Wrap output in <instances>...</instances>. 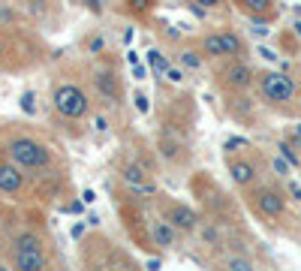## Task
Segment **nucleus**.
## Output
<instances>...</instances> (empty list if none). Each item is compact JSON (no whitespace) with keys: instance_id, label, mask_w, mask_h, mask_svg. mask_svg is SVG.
<instances>
[{"instance_id":"1","label":"nucleus","mask_w":301,"mask_h":271,"mask_svg":"<svg viewBox=\"0 0 301 271\" xmlns=\"http://www.w3.org/2000/svg\"><path fill=\"white\" fill-rule=\"evenodd\" d=\"M0 151L30 175L66 166L63 151H57L54 142H48L39 130L27 127L24 121H3L0 124Z\"/></svg>"},{"instance_id":"2","label":"nucleus","mask_w":301,"mask_h":271,"mask_svg":"<svg viewBox=\"0 0 301 271\" xmlns=\"http://www.w3.org/2000/svg\"><path fill=\"white\" fill-rule=\"evenodd\" d=\"M241 199H244V208L271 232L292 235V229L298 226V214L292 208L295 199L289 196L283 178L268 175L265 181L253 184L250 190H241Z\"/></svg>"},{"instance_id":"3","label":"nucleus","mask_w":301,"mask_h":271,"mask_svg":"<svg viewBox=\"0 0 301 271\" xmlns=\"http://www.w3.org/2000/svg\"><path fill=\"white\" fill-rule=\"evenodd\" d=\"M190 193L199 205V211L205 217H214L226 226H247L241 205L235 202V196L208 172H193L190 175Z\"/></svg>"},{"instance_id":"4","label":"nucleus","mask_w":301,"mask_h":271,"mask_svg":"<svg viewBox=\"0 0 301 271\" xmlns=\"http://www.w3.org/2000/svg\"><path fill=\"white\" fill-rule=\"evenodd\" d=\"M93 87L81 84L72 75L57 72L48 84V103H51V115L54 121H66V124H84L93 118Z\"/></svg>"},{"instance_id":"5","label":"nucleus","mask_w":301,"mask_h":271,"mask_svg":"<svg viewBox=\"0 0 301 271\" xmlns=\"http://www.w3.org/2000/svg\"><path fill=\"white\" fill-rule=\"evenodd\" d=\"M256 97L268 112L280 118H292V121L301 118V81L286 69H259Z\"/></svg>"},{"instance_id":"6","label":"nucleus","mask_w":301,"mask_h":271,"mask_svg":"<svg viewBox=\"0 0 301 271\" xmlns=\"http://www.w3.org/2000/svg\"><path fill=\"white\" fill-rule=\"evenodd\" d=\"M81 265L87 268H139L136 256H130L121 244H115L106 232H84L81 241Z\"/></svg>"},{"instance_id":"7","label":"nucleus","mask_w":301,"mask_h":271,"mask_svg":"<svg viewBox=\"0 0 301 271\" xmlns=\"http://www.w3.org/2000/svg\"><path fill=\"white\" fill-rule=\"evenodd\" d=\"M271 157H265L262 151L247 148V151H235V154H223V166L229 172V181L235 190H250L253 184L265 181L271 175Z\"/></svg>"},{"instance_id":"8","label":"nucleus","mask_w":301,"mask_h":271,"mask_svg":"<svg viewBox=\"0 0 301 271\" xmlns=\"http://www.w3.org/2000/svg\"><path fill=\"white\" fill-rule=\"evenodd\" d=\"M211 78L220 94H250V91H256L259 69L247 57H229V60L214 63Z\"/></svg>"},{"instance_id":"9","label":"nucleus","mask_w":301,"mask_h":271,"mask_svg":"<svg viewBox=\"0 0 301 271\" xmlns=\"http://www.w3.org/2000/svg\"><path fill=\"white\" fill-rule=\"evenodd\" d=\"M90 87L93 94L106 103V106H121L127 100V91H124V75H121V66L103 54V60L96 66H90Z\"/></svg>"},{"instance_id":"10","label":"nucleus","mask_w":301,"mask_h":271,"mask_svg":"<svg viewBox=\"0 0 301 271\" xmlns=\"http://www.w3.org/2000/svg\"><path fill=\"white\" fill-rule=\"evenodd\" d=\"M154 208L181 232V235H193L196 232V226H199V220H202V211H199V205H190V202H181V199H175V196H169V193H157L154 199Z\"/></svg>"},{"instance_id":"11","label":"nucleus","mask_w":301,"mask_h":271,"mask_svg":"<svg viewBox=\"0 0 301 271\" xmlns=\"http://www.w3.org/2000/svg\"><path fill=\"white\" fill-rule=\"evenodd\" d=\"M115 175H118V181L124 184V187H130V190H136L139 196H145V199H154L157 193H160V187H157V175H151L130 151H124L118 160H115Z\"/></svg>"},{"instance_id":"12","label":"nucleus","mask_w":301,"mask_h":271,"mask_svg":"<svg viewBox=\"0 0 301 271\" xmlns=\"http://www.w3.org/2000/svg\"><path fill=\"white\" fill-rule=\"evenodd\" d=\"M0 199L6 202H33V178L15 160L0 151Z\"/></svg>"},{"instance_id":"13","label":"nucleus","mask_w":301,"mask_h":271,"mask_svg":"<svg viewBox=\"0 0 301 271\" xmlns=\"http://www.w3.org/2000/svg\"><path fill=\"white\" fill-rule=\"evenodd\" d=\"M154 148H157L163 166L187 169V166L193 163V148H190L187 136H181V133H169V130H163V133L154 139Z\"/></svg>"},{"instance_id":"14","label":"nucleus","mask_w":301,"mask_h":271,"mask_svg":"<svg viewBox=\"0 0 301 271\" xmlns=\"http://www.w3.org/2000/svg\"><path fill=\"white\" fill-rule=\"evenodd\" d=\"M184 238L187 235H181L157 208L151 211V244H154V253H175V250L184 247Z\"/></svg>"},{"instance_id":"15","label":"nucleus","mask_w":301,"mask_h":271,"mask_svg":"<svg viewBox=\"0 0 301 271\" xmlns=\"http://www.w3.org/2000/svg\"><path fill=\"white\" fill-rule=\"evenodd\" d=\"M226 100V112L235 124H244V127H256L259 124V109H265L256 97V91L250 94H223Z\"/></svg>"},{"instance_id":"16","label":"nucleus","mask_w":301,"mask_h":271,"mask_svg":"<svg viewBox=\"0 0 301 271\" xmlns=\"http://www.w3.org/2000/svg\"><path fill=\"white\" fill-rule=\"evenodd\" d=\"M232 6L256 24H274L280 15V0H232Z\"/></svg>"},{"instance_id":"17","label":"nucleus","mask_w":301,"mask_h":271,"mask_svg":"<svg viewBox=\"0 0 301 271\" xmlns=\"http://www.w3.org/2000/svg\"><path fill=\"white\" fill-rule=\"evenodd\" d=\"M217 33H220V45H223V60H229V57H247L250 54L247 39L235 27H220Z\"/></svg>"},{"instance_id":"18","label":"nucleus","mask_w":301,"mask_h":271,"mask_svg":"<svg viewBox=\"0 0 301 271\" xmlns=\"http://www.w3.org/2000/svg\"><path fill=\"white\" fill-rule=\"evenodd\" d=\"M172 60H175V63H181L187 72H199V69H205V63H208V60H205V54L199 51V45H196V48H190V45H178Z\"/></svg>"},{"instance_id":"19","label":"nucleus","mask_w":301,"mask_h":271,"mask_svg":"<svg viewBox=\"0 0 301 271\" xmlns=\"http://www.w3.org/2000/svg\"><path fill=\"white\" fill-rule=\"evenodd\" d=\"M199 51L205 54V60H208V63H220V60H223V45H220V33H217V30L205 33V36L199 39Z\"/></svg>"},{"instance_id":"20","label":"nucleus","mask_w":301,"mask_h":271,"mask_svg":"<svg viewBox=\"0 0 301 271\" xmlns=\"http://www.w3.org/2000/svg\"><path fill=\"white\" fill-rule=\"evenodd\" d=\"M157 9V0H124V12L133 15L136 21H145L151 18V12Z\"/></svg>"},{"instance_id":"21","label":"nucleus","mask_w":301,"mask_h":271,"mask_svg":"<svg viewBox=\"0 0 301 271\" xmlns=\"http://www.w3.org/2000/svg\"><path fill=\"white\" fill-rule=\"evenodd\" d=\"M21 21H24V15L12 6V3H3L0 0V27L6 30V27H21Z\"/></svg>"},{"instance_id":"22","label":"nucleus","mask_w":301,"mask_h":271,"mask_svg":"<svg viewBox=\"0 0 301 271\" xmlns=\"http://www.w3.org/2000/svg\"><path fill=\"white\" fill-rule=\"evenodd\" d=\"M15 54H21V51H15V42H12V39L3 33V27H0V72L12 66V57H15Z\"/></svg>"},{"instance_id":"23","label":"nucleus","mask_w":301,"mask_h":271,"mask_svg":"<svg viewBox=\"0 0 301 271\" xmlns=\"http://www.w3.org/2000/svg\"><path fill=\"white\" fill-rule=\"evenodd\" d=\"M81 45H84V51H87V54H93V57H103V54L109 51V45H106V36H103V33H90Z\"/></svg>"},{"instance_id":"24","label":"nucleus","mask_w":301,"mask_h":271,"mask_svg":"<svg viewBox=\"0 0 301 271\" xmlns=\"http://www.w3.org/2000/svg\"><path fill=\"white\" fill-rule=\"evenodd\" d=\"M148 60H151V66H154L160 75H166V69L175 63L172 57H163V51H160V48H151V51H148Z\"/></svg>"},{"instance_id":"25","label":"nucleus","mask_w":301,"mask_h":271,"mask_svg":"<svg viewBox=\"0 0 301 271\" xmlns=\"http://www.w3.org/2000/svg\"><path fill=\"white\" fill-rule=\"evenodd\" d=\"M247 148H253V142H250V139H241V136H229V139L223 142V154H235V151H247Z\"/></svg>"},{"instance_id":"26","label":"nucleus","mask_w":301,"mask_h":271,"mask_svg":"<svg viewBox=\"0 0 301 271\" xmlns=\"http://www.w3.org/2000/svg\"><path fill=\"white\" fill-rule=\"evenodd\" d=\"M36 91H24L21 94V100H18V106H21V112L27 115V118H36Z\"/></svg>"},{"instance_id":"27","label":"nucleus","mask_w":301,"mask_h":271,"mask_svg":"<svg viewBox=\"0 0 301 271\" xmlns=\"http://www.w3.org/2000/svg\"><path fill=\"white\" fill-rule=\"evenodd\" d=\"M190 3H196V6H202L208 12H226V9H232V0H190Z\"/></svg>"},{"instance_id":"28","label":"nucleus","mask_w":301,"mask_h":271,"mask_svg":"<svg viewBox=\"0 0 301 271\" xmlns=\"http://www.w3.org/2000/svg\"><path fill=\"white\" fill-rule=\"evenodd\" d=\"M78 3H81V9H87V12L96 15V18L106 12V0H78Z\"/></svg>"},{"instance_id":"29","label":"nucleus","mask_w":301,"mask_h":271,"mask_svg":"<svg viewBox=\"0 0 301 271\" xmlns=\"http://www.w3.org/2000/svg\"><path fill=\"white\" fill-rule=\"evenodd\" d=\"M133 100H136V106H139V112H148V97H145V94H136Z\"/></svg>"},{"instance_id":"30","label":"nucleus","mask_w":301,"mask_h":271,"mask_svg":"<svg viewBox=\"0 0 301 271\" xmlns=\"http://www.w3.org/2000/svg\"><path fill=\"white\" fill-rule=\"evenodd\" d=\"M81 199H84V202H93L96 196H93V190H84V193H81Z\"/></svg>"}]
</instances>
